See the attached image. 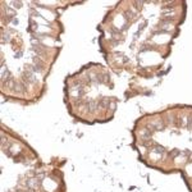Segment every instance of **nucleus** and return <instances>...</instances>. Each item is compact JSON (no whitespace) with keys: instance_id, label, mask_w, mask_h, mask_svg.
Segmentation results:
<instances>
[{"instance_id":"1","label":"nucleus","mask_w":192,"mask_h":192,"mask_svg":"<svg viewBox=\"0 0 192 192\" xmlns=\"http://www.w3.org/2000/svg\"><path fill=\"white\" fill-rule=\"evenodd\" d=\"M27 68V67H26ZM22 82H24L26 85H36V82H37V78H36V73L35 72H32L31 69H28L27 68L26 71H23V73H22Z\"/></svg>"},{"instance_id":"2","label":"nucleus","mask_w":192,"mask_h":192,"mask_svg":"<svg viewBox=\"0 0 192 192\" xmlns=\"http://www.w3.org/2000/svg\"><path fill=\"white\" fill-rule=\"evenodd\" d=\"M83 106H85L86 112H95L96 109L99 108V103L95 101V100H87V101H85Z\"/></svg>"},{"instance_id":"3","label":"nucleus","mask_w":192,"mask_h":192,"mask_svg":"<svg viewBox=\"0 0 192 192\" xmlns=\"http://www.w3.org/2000/svg\"><path fill=\"white\" fill-rule=\"evenodd\" d=\"M149 128L151 131H163L164 129V123L161 120H154L149 124Z\"/></svg>"},{"instance_id":"4","label":"nucleus","mask_w":192,"mask_h":192,"mask_svg":"<svg viewBox=\"0 0 192 192\" xmlns=\"http://www.w3.org/2000/svg\"><path fill=\"white\" fill-rule=\"evenodd\" d=\"M151 151L155 153V154H158V155H160V156H164V155H165V153H167V151H165V149L161 147V146H159V145H156V144L153 145Z\"/></svg>"},{"instance_id":"5","label":"nucleus","mask_w":192,"mask_h":192,"mask_svg":"<svg viewBox=\"0 0 192 192\" xmlns=\"http://www.w3.org/2000/svg\"><path fill=\"white\" fill-rule=\"evenodd\" d=\"M112 101H113V99H110V98H103V99L99 101V108H103V109L110 108Z\"/></svg>"},{"instance_id":"6","label":"nucleus","mask_w":192,"mask_h":192,"mask_svg":"<svg viewBox=\"0 0 192 192\" xmlns=\"http://www.w3.org/2000/svg\"><path fill=\"white\" fill-rule=\"evenodd\" d=\"M151 134H153V131L150 129V128H145V129H141V131H140L141 139H144L145 141H147V140L151 139Z\"/></svg>"},{"instance_id":"7","label":"nucleus","mask_w":192,"mask_h":192,"mask_svg":"<svg viewBox=\"0 0 192 192\" xmlns=\"http://www.w3.org/2000/svg\"><path fill=\"white\" fill-rule=\"evenodd\" d=\"M14 91H17V92H21V93H24L26 92V90H27V85L24 83V82H22V81H17V83H16V86H14V88H13Z\"/></svg>"},{"instance_id":"8","label":"nucleus","mask_w":192,"mask_h":192,"mask_svg":"<svg viewBox=\"0 0 192 192\" xmlns=\"http://www.w3.org/2000/svg\"><path fill=\"white\" fill-rule=\"evenodd\" d=\"M38 183H40V182L36 179V178H31V179H27L26 186H27V188H28V189L33 191V189L37 187V184H38Z\"/></svg>"},{"instance_id":"9","label":"nucleus","mask_w":192,"mask_h":192,"mask_svg":"<svg viewBox=\"0 0 192 192\" xmlns=\"http://www.w3.org/2000/svg\"><path fill=\"white\" fill-rule=\"evenodd\" d=\"M87 78H88V82L90 83H100V81H99V76L96 74V73H93V72H90L88 74H87Z\"/></svg>"},{"instance_id":"10","label":"nucleus","mask_w":192,"mask_h":192,"mask_svg":"<svg viewBox=\"0 0 192 192\" xmlns=\"http://www.w3.org/2000/svg\"><path fill=\"white\" fill-rule=\"evenodd\" d=\"M99 81L100 83H104V85H110V76L108 73H103L99 76Z\"/></svg>"},{"instance_id":"11","label":"nucleus","mask_w":192,"mask_h":192,"mask_svg":"<svg viewBox=\"0 0 192 192\" xmlns=\"http://www.w3.org/2000/svg\"><path fill=\"white\" fill-rule=\"evenodd\" d=\"M179 126L181 127H186L187 128V122H188V115H183V117H181L179 118Z\"/></svg>"},{"instance_id":"12","label":"nucleus","mask_w":192,"mask_h":192,"mask_svg":"<svg viewBox=\"0 0 192 192\" xmlns=\"http://www.w3.org/2000/svg\"><path fill=\"white\" fill-rule=\"evenodd\" d=\"M161 14H163V16H165V17H172V16L175 14V12L172 10V9H168V10H163Z\"/></svg>"},{"instance_id":"13","label":"nucleus","mask_w":192,"mask_h":192,"mask_svg":"<svg viewBox=\"0 0 192 192\" xmlns=\"http://www.w3.org/2000/svg\"><path fill=\"white\" fill-rule=\"evenodd\" d=\"M124 16H126L127 18H133V17L136 16V13H134L133 10H131V9H128V10H126V13H124Z\"/></svg>"},{"instance_id":"14","label":"nucleus","mask_w":192,"mask_h":192,"mask_svg":"<svg viewBox=\"0 0 192 192\" xmlns=\"http://www.w3.org/2000/svg\"><path fill=\"white\" fill-rule=\"evenodd\" d=\"M44 177H45V174H44L43 172H41V173H37L35 178H36V179H37L38 182H41V181H43V179H44Z\"/></svg>"},{"instance_id":"15","label":"nucleus","mask_w":192,"mask_h":192,"mask_svg":"<svg viewBox=\"0 0 192 192\" xmlns=\"http://www.w3.org/2000/svg\"><path fill=\"white\" fill-rule=\"evenodd\" d=\"M187 129L192 131V117L188 115V122H187Z\"/></svg>"},{"instance_id":"16","label":"nucleus","mask_w":192,"mask_h":192,"mask_svg":"<svg viewBox=\"0 0 192 192\" xmlns=\"http://www.w3.org/2000/svg\"><path fill=\"white\" fill-rule=\"evenodd\" d=\"M10 4H12V5H14V7H17V8L22 7V2H10Z\"/></svg>"},{"instance_id":"17","label":"nucleus","mask_w":192,"mask_h":192,"mask_svg":"<svg viewBox=\"0 0 192 192\" xmlns=\"http://www.w3.org/2000/svg\"><path fill=\"white\" fill-rule=\"evenodd\" d=\"M179 154H181V153L178 151V150H173V156H178Z\"/></svg>"},{"instance_id":"18","label":"nucleus","mask_w":192,"mask_h":192,"mask_svg":"<svg viewBox=\"0 0 192 192\" xmlns=\"http://www.w3.org/2000/svg\"><path fill=\"white\" fill-rule=\"evenodd\" d=\"M18 192H32L31 189H27V191H18Z\"/></svg>"}]
</instances>
